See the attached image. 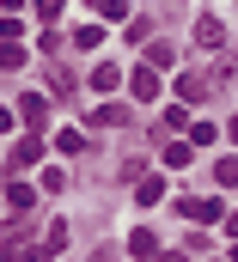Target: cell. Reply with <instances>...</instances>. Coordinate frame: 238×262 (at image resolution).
<instances>
[{"mask_svg": "<svg viewBox=\"0 0 238 262\" xmlns=\"http://www.w3.org/2000/svg\"><path fill=\"white\" fill-rule=\"evenodd\" d=\"M183 213L195 226H208V220H220V195H183Z\"/></svg>", "mask_w": 238, "mask_h": 262, "instance_id": "cell-1", "label": "cell"}, {"mask_svg": "<svg viewBox=\"0 0 238 262\" xmlns=\"http://www.w3.org/2000/svg\"><path fill=\"white\" fill-rule=\"evenodd\" d=\"M37 159H43V140H37V134H25V140L12 146V177H18L25 165H37Z\"/></svg>", "mask_w": 238, "mask_h": 262, "instance_id": "cell-2", "label": "cell"}, {"mask_svg": "<svg viewBox=\"0 0 238 262\" xmlns=\"http://www.w3.org/2000/svg\"><path fill=\"white\" fill-rule=\"evenodd\" d=\"M195 43H202V49H220V43H226V25H220V18H195Z\"/></svg>", "mask_w": 238, "mask_h": 262, "instance_id": "cell-3", "label": "cell"}, {"mask_svg": "<svg viewBox=\"0 0 238 262\" xmlns=\"http://www.w3.org/2000/svg\"><path fill=\"white\" fill-rule=\"evenodd\" d=\"M6 207H12V213H31V207H37V189L12 177V189H6Z\"/></svg>", "mask_w": 238, "mask_h": 262, "instance_id": "cell-4", "label": "cell"}, {"mask_svg": "<svg viewBox=\"0 0 238 262\" xmlns=\"http://www.w3.org/2000/svg\"><path fill=\"white\" fill-rule=\"evenodd\" d=\"M128 256H141V262H153V256H159V238H153V232H147V226H141V232H134V238H128Z\"/></svg>", "mask_w": 238, "mask_h": 262, "instance_id": "cell-5", "label": "cell"}, {"mask_svg": "<svg viewBox=\"0 0 238 262\" xmlns=\"http://www.w3.org/2000/svg\"><path fill=\"white\" fill-rule=\"evenodd\" d=\"M92 85H98V92H116V85H122V67L116 61H98V67H92Z\"/></svg>", "mask_w": 238, "mask_h": 262, "instance_id": "cell-6", "label": "cell"}, {"mask_svg": "<svg viewBox=\"0 0 238 262\" xmlns=\"http://www.w3.org/2000/svg\"><path fill=\"white\" fill-rule=\"evenodd\" d=\"M128 85H134V98H159V67H141Z\"/></svg>", "mask_w": 238, "mask_h": 262, "instance_id": "cell-7", "label": "cell"}, {"mask_svg": "<svg viewBox=\"0 0 238 262\" xmlns=\"http://www.w3.org/2000/svg\"><path fill=\"white\" fill-rule=\"evenodd\" d=\"M202 92H208L202 73H183V79H177V98H183V104H202Z\"/></svg>", "mask_w": 238, "mask_h": 262, "instance_id": "cell-8", "label": "cell"}, {"mask_svg": "<svg viewBox=\"0 0 238 262\" xmlns=\"http://www.w3.org/2000/svg\"><path fill=\"white\" fill-rule=\"evenodd\" d=\"M92 128H122V104H98L92 110Z\"/></svg>", "mask_w": 238, "mask_h": 262, "instance_id": "cell-9", "label": "cell"}, {"mask_svg": "<svg viewBox=\"0 0 238 262\" xmlns=\"http://www.w3.org/2000/svg\"><path fill=\"white\" fill-rule=\"evenodd\" d=\"M165 195H171V189H165V177H147V183H141V195H134V201H141V207H153V201H165Z\"/></svg>", "mask_w": 238, "mask_h": 262, "instance_id": "cell-10", "label": "cell"}, {"mask_svg": "<svg viewBox=\"0 0 238 262\" xmlns=\"http://www.w3.org/2000/svg\"><path fill=\"white\" fill-rule=\"evenodd\" d=\"M55 152H86V134H80V128H61L55 134Z\"/></svg>", "mask_w": 238, "mask_h": 262, "instance_id": "cell-11", "label": "cell"}, {"mask_svg": "<svg viewBox=\"0 0 238 262\" xmlns=\"http://www.w3.org/2000/svg\"><path fill=\"white\" fill-rule=\"evenodd\" d=\"M0 67H6V73L25 67V43H0Z\"/></svg>", "mask_w": 238, "mask_h": 262, "instance_id": "cell-12", "label": "cell"}, {"mask_svg": "<svg viewBox=\"0 0 238 262\" xmlns=\"http://www.w3.org/2000/svg\"><path fill=\"white\" fill-rule=\"evenodd\" d=\"M177 61V55H171V43H153V49H147V67H171Z\"/></svg>", "mask_w": 238, "mask_h": 262, "instance_id": "cell-13", "label": "cell"}, {"mask_svg": "<svg viewBox=\"0 0 238 262\" xmlns=\"http://www.w3.org/2000/svg\"><path fill=\"white\" fill-rule=\"evenodd\" d=\"M18 37H25V25H18V18L6 12V18H0V43H18Z\"/></svg>", "mask_w": 238, "mask_h": 262, "instance_id": "cell-14", "label": "cell"}, {"mask_svg": "<svg viewBox=\"0 0 238 262\" xmlns=\"http://www.w3.org/2000/svg\"><path fill=\"white\" fill-rule=\"evenodd\" d=\"M18 116H25V122L37 128V122H43V98H25V104H18Z\"/></svg>", "mask_w": 238, "mask_h": 262, "instance_id": "cell-15", "label": "cell"}, {"mask_svg": "<svg viewBox=\"0 0 238 262\" xmlns=\"http://www.w3.org/2000/svg\"><path fill=\"white\" fill-rule=\"evenodd\" d=\"M214 177H220V183L232 189V183H238V159H220V165H214Z\"/></svg>", "mask_w": 238, "mask_h": 262, "instance_id": "cell-16", "label": "cell"}, {"mask_svg": "<svg viewBox=\"0 0 238 262\" xmlns=\"http://www.w3.org/2000/svg\"><path fill=\"white\" fill-rule=\"evenodd\" d=\"M92 6H98L104 18H128V6H122V0H92Z\"/></svg>", "mask_w": 238, "mask_h": 262, "instance_id": "cell-17", "label": "cell"}, {"mask_svg": "<svg viewBox=\"0 0 238 262\" xmlns=\"http://www.w3.org/2000/svg\"><path fill=\"white\" fill-rule=\"evenodd\" d=\"M37 18H49V25H55V18H61V0H37Z\"/></svg>", "mask_w": 238, "mask_h": 262, "instance_id": "cell-18", "label": "cell"}, {"mask_svg": "<svg viewBox=\"0 0 238 262\" xmlns=\"http://www.w3.org/2000/svg\"><path fill=\"white\" fill-rule=\"evenodd\" d=\"M12 122H18V110H0V134H6V128H12Z\"/></svg>", "mask_w": 238, "mask_h": 262, "instance_id": "cell-19", "label": "cell"}, {"mask_svg": "<svg viewBox=\"0 0 238 262\" xmlns=\"http://www.w3.org/2000/svg\"><path fill=\"white\" fill-rule=\"evenodd\" d=\"M18 6H25V0H0V12H18Z\"/></svg>", "mask_w": 238, "mask_h": 262, "instance_id": "cell-20", "label": "cell"}, {"mask_svg": "<svg viewBox=\"0 0 238 262\" xmlns=\"http://www.w3.org/2000/svg\"><path fill=\"white\" fill-rule=\"evenodd\" d=\"M159 262H189V256H183V250H171V256H159Z\"/></svg>", "mask_w": 238, "mask_h": 262, "instance_id": "cell-21", "label": "cell"}, {"mask_svg": "<svg viewBox=\"0 0 238 262\" xmlns=\"http://www.w3.org/2000/svg\"><path fill=\"white\" fill-rule=\"evenodd\" d=\"M0 207H6V189H0Z\"/></svg>", "mask_w": 238, "mask_h": 262, "instance_id": "cell-22", "label": "cell"}]
</instances>
